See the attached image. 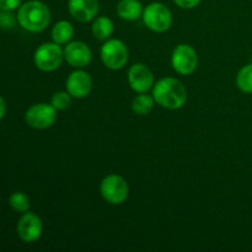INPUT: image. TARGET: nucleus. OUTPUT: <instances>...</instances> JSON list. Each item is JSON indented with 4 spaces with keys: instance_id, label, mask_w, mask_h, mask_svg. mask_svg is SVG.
Segmentation results:
<instances>
[{
    "instance_id": "obj_11",
    "label": "nucleus",
    "mask_w": 252,
    "mask_h": 252,
    "mask_svg": "<svg viewBox=\"0 0 252 252\" xmlns=\"http://www.w3.org/2000/svg\"><path fill=\"white\" fill-rule=\"evenodd\" d=\"M43 224L41 218L32 212H25L17 223V234L24 243L31 244L38 240L42 234Z\"/></svg>"
},
{
    "instance_id": "obj_21",
    "label": "nucleus",
    "mask_w": 252,
    "mask_h": 252,
    "mask_svg": "<svg viewBox=\"0 0 252 252\" xmlns=\"http://www.w3.org/2000/svg\"><path fill=\"white\" fill-rule=\"evenodd\" d=\"M17 21V16L15 17L11 14V11H5V10H0V29L2 30H10L15 26Z\"/></svg>"
},
{
    "instance_id": "obj_14",
    "label": "nucleus",
    "mask_w": 252,
    "mask_h": 252,
    "mask_svg": "<svg viewBox=\"0 0 252 252\" xmlns=\"http://www.w3.org/2000/svg\"><path fill=\"white\" fill-rule=\"evenodd\" d=\"M116 11L125 21H135L142 17L144 7L139 0H121L117 4Z\"/></svg>"
},
{
    "instance_id": "obj_18",
    "label": "nucleus",
    "mask_w": 252,
    "mask_h": 252,
    "mask_svg": "<svg viewBox=\"0 0 252 252\" xmlns=\"http://www.w3.org/2000/svg\"><path fill=\"white\" fill-rule=\"evenodd\" d=\"M236 85L245 94H252V63L246 64L236 75Z\"/></svg>"
},
{
    "instance_id": "obj_17",
    "label": "nucleus",
    "mask_w": 252,
    "mask_h": 252,
    "mask_svg": "<svg viewBox=\"0 0 252 252\" xmlns=\"http://www.w3.org/2000/svg\"><path fill=\"white\" fill-rule=\"evenodd\" d=\"M155 100L153 95H148L147 93H142L135 96L132 101V111L138 116H147L154 110Z\"/></svg>"
},
{
    "instance_id": "obj_8",
    "label": "nucleus",
    "mask_w": 252,
    "mask_h": 252,
    "mask_svg": "<svg viewBox=\"0 0 252 252\" xmlns=\"http://www.w3.org/2000/svg\"><path fill=\"white\" fill-rule=\"evenodd\" d=\"M58 111L52 103H34L25 113V120L30 127L34 129H47L56 123Z\"/></svg>"
},
{
    "instance_id": "obj_3",
    "label": "nucleus",
    "mask_w": 252,
    "mask_h": 252,
    "mask_svg": "<svg viewBox=\"0 0 252 252\" xmlns=\"http://www.w3.org/2000/svg\"><path fill=\"white\" fill-rule=\"evenodd\" d=\"M100 193L108 204L120 206L127 201L129 196V186L125 177L117 174H111L103 177L101 181Z\"/></svg>"
},
{
    "instance_id": "obj_7",
    "label": "nucleus",
    "mask_w": 252,
    "mask_h": 252,
    "mask_svg": "<svg viewBox=\"0 0 252 252\" xmlns=\"http://www.w3.org/2000/svg\"><path fill=\"white\" fill-rule=\"evenodd\" d=\"M172 69L180 75H191L198 66V54L196 49L186 43L177 44L171 53Z\"/></svg>"
},
{
    "instance_id": "obj_20",
    "label": "nucleus",
    "mask_w": 252,
    "mask_h": 252,
    "mask_svg": "<svg viewBox=\"0 0 252 252\" xmlns=\"http://www.w3.org/2000/svg\"><path fill=\"white\" fill-rule=\"evenodd\" d=\"M51 103L57 111H65L71 105V95L68 91H57L52 96Z\"/></svg>"
},
{
    "instance_id": "obj_9",
    "label": "nucleus",
    "mask_w": 252,
    "mask_h": 252,
    "mask_svg": "<svg viewBox=\"0 0 252 252\" xmlns=\"http://www.w3.org/2000/svg\"><path fill=\"white\" fill-rule=\"evenodd\" d=\"M128 84L138 94L148 93L155 84L152 69L144 63H135L128 70Z\"/></svg>"
},
{
    "instance_id": "obj_23",
    "label": "nucleus",
    "mask_w": 252,
    "mask_h": 252,
    "mask_svg": "<svg viewBox=\"0 0 252 252\" xmlns=\"http://www.w3.org/2000/svg\"><path fill=\"white\" fill-rule=\"evenodd\" d=\"M201 1L202 0H174V2L177 6L185 10L193 9V7L198 6V5L201 4Z\"/></svg>"
},
{
    "instance_id": "obj_6",
    "label": "nucleus",
    "mask_w": 252,
    "mask_h": 252,
    "mask_svg": "<svg viewBox=\"0 0 252 252\" xmlns=\"http://www.w3.org/2000/svg\"><path fill=\"white\" fill-rule=\"evenodd\" d=\"M142 19L145 26L153 32H166L172 25V14L166 5L161 2H152L144 7Z\"/></svg>"
},
{
    "instance_id": "obj_15",
    "label": "nucleus",
    "mask_w": 252,
    "mask_h": 252,
    "mask_svg": "<svg viewBox=\"0 0 252 252\" xmlns=\"http://www.w3.org/2000/svg\"><path fill=\"white\" fill-rule=\"evenodd\" d=\"M91 31L98 41H107L111 38L115 31V25L113 21L107 16H98L94 19Z\"/></svg>"
},
{
    "instance_id": "obj_2",
    "label": "nucleus",
    "mask_w": 252,
    "mask_h": 252,
    "mask_svg": "<svg viewBox=\"0 0 252 252\" xmlns=\"http://www.w3.org/2000/svg\"><path fill=\"white\" fill-rule=\"evenodd\" d=\"M17 22L29 32H42L51 22V11L44 2L39 0H30L20 5L17 11Z\"/></svg>"
},
{
    "instance_id": "obj_10",
    "label": "nucleus",
    "mask_w": 252,
    "mask_h": 252,
    "mask_svg": "<svg viewBox=\"0 0 252 252\" xmlns=\"http://www.w3.org/2000/svg\"><path fill=\"white\" fill-rule=\"evenodd\" d=\"M63 51L66 63L75 69L85 68L93 59L90 47L83 41H70L65 44Z\"/></svg>"
},
{
    "instance_id": "obj_5",
    "label": "nucleus",
    "mask_w": 252,
    "mask_h": 252,
    "mask_svg": "<svg viewBox=\"0 0 252 252\" xmlns=\"http://www.w3.org/2000/svg\"><path fill=\"white\" fill-rule=\"evenodd\" d=\"M64 61V51L56 42H46L36 49L33 54L34 65L42 71L51 73L57 70Z\"/></svg>"
},
{
    "instance_id": "obj_24",
    "label": "nucleus",
    "mask_w": 252,
    "mask_h": 252,
    "mask_svg": "<svg viewBox=\"0 0 252 252\" xmlns=\"http://www.w3.org/2000/svg\"><path fill=\"white\" fill-rule=\"evenodd\" d=\"M5 113H6V102H5L4 98L0 96V121L4 118Z\"/></svg>"
},
{
    "instance_id": "obj_13",
    "label": "nucleus",
    "mask_w": 252,
    "mask_h": 252,
    "mask_svg": "<svg viewBox=\"0 0 252 252\" xmlns=\"http://www.w3.org/2000/svg\"><path fill=\"white\" fill-rule=\"evenodd\" d=\"M98 0H69L68 10L79 22H90L97 16Z\"/></svg>"
},
{
    "instance_id": "obj_12",
    "label": "nucleus",
    "mask_w": 252,
    "mask_h": 252,
    "mask_svg": "<svg viewBox=\"0 0 252 252\" xmlns=\"http://www.w3.org/2000/svg\"><path fill=\"white\" fill-rule=\"evenodd\" d=\"M93 78L88 71L83 69H76L70 75L66 78L65 89L71 97L74 98H84L90 95L93 90Z\"/></svg>"
},
{
    "instance_id": "obj_1",
    "label": "nucleus",
    "mask_w": 252,
    "mask_h": 252,
    "mask_svg": "<svg viewBox=\"0 0 252 252\" xmlns=\"http://www.w3.org/2000/svg\"><path fill=\"white\" fill-rule=\"evenodd\" d=\"M152 95L157 105L166 110H180L186 105L187 90L176 78L166 76L154 84Z\"/></svg>"
},
{
    "instance_id": "obj_16",
    "label": "nucleus",
    "mask_w": 252,
    "mask_h": 252,
    "mask_svg": "<svg viewBox=\"0 0 252 252\" xmlns=\"http://www.w3.org/2000/svg\"><path fill=\"white\" fill-rule=\"evenodd\" d=\"M51 36L53 42L61 44V46H65L73 38L74 26L69 21L61 20V21H58L53 26L51 31Z\"/></svg>"
},
{
    "instance_id": "obj_19",
    "label": "nucleus",
    "mask_w": 252,
    "mask_h": 252,
    "mask_svg": "<svg viewBox=\"0 0 252 252\" xmlns=\"http://www.w3.org/2000/svg\"><path fill=\"white\" fill-rule=\"evenodd\" d=\"M9 204L14 211L25 213L30 209V199L24 192H14L9 198Z\"/></svg>"
},
{
    "instance_id": "obj_4",
    "label": "nucleus",
    "mask_w": 252,
    "mask_h": 252,
    "mask_svg": "<svg viewBox=\"0 0 252 252\" xmlns=\"http://www.w3.org/2000/svg\"><path fill=\"white\" fill-rule=\"evenodd\" d=\"M100 57L106 68L111 70H120L127 65L129 52L125 42L117 38H110L105 41L101 47Z\"/></svg>"
},
{
    "instance_id": "obj_22",
    "label": "nucleus",
    "mask_w": 252,
    "mask_h": 252,
    "mask_svg": "<svg viewBox=\"0 0 252 252\" xmlns=\"http://www.w3.org/2000/svg\"><path fill=\"white\" fill-rule=\"evenodd\" d=\"M22 0H0V10L12 11L21 5Z\"/></svg>"
}]
</instances>
